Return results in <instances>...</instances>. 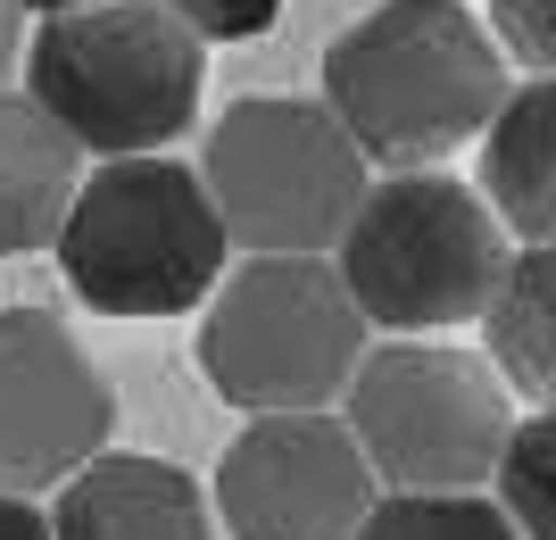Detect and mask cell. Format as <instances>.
<instances>
[{"label": "cell", "instance_id": "1", "mask_svg": "<svg viewBox=\"0 0 556 540\" xmlns=\"http://www.w3.org/2000/svg\"><path fill=\"white\" fill-rule=\"evenodd\" d=\"M507 50L465 0H374L325 50V109L391 175H424L507 109Z\"/></svg>", "mask_w": 556, "mask_h": 540}, {"label": "cell", "instance_id": "2", "mask_svg": "<svg viewBox=\"0 0 556 540\" xmlns=\"http://www.w3.org/2000/svg\"><path fill=\"white\" fill-rule=\"evenodd\" d=\"M25 92L84 141V159H166L200 117L208 42L159 0H100L34 25Z\"/></svg>", "mask_w": 556, "mask_h": 540}, {"label": "cell", "instance_id": "3", "mask_svg": "<svg viewBox=\"0 0 556 540\" xmlns=\"http://www.w3.org/2000/svg\"><path fill=\"white\" fill-rule=\"evenodd\" d=\"M341 282L357 291L366 325L399 341H432V332L482 325L498 291H507V225L482 200V184H457L441 166L424 175H382L366 191L357 225L332 250Z\"/></svg>", "mask_w": 556, "mask_h": 540}, {"label": "cell", "instance_id": "4", "mask_svg": "<svg viewBox=\"0 0 556 540\" xmlns=\"http://www.w3.org/2000/svg\"><path fill=\"white\" fill-rule=\"evenodd\" d=\"M59 275L100 316H184L232 275L216 191L184 159H109L59 234Z\"/></svg>", "mask_w": 556, "mask_h": 540}, {"label": "cell", "instance_id": "5", "mask_svg": "<svg viewBox=\"0 0 556 540\" xmlns=\"http://www.w3.org/2000/svg\"><path fill=\"white\" fill-rule=\"evenodd\" d=\"M366 366V307L332 259H241L200 307V375L241 416H325Z\"/></svg>", "mask_w": 556, "mask_h": 540}, {"label": "cell", "instance_id": "6", "mask_svg": "<svg viewBox=\"0 0 556 540\" xmlns=\"http://www.w3.org/2000/svg\"><path fill=\"white\" fill-rule=\"evenodd\" d=\"M366 150L325 100L250 92L200 141V175L216 191L232 250L250 259H332L366 209Z\"/></svg>", "mask_w": 556, "mask_h": 540}, {"label": "cell", "instance_id": "7", "mask_svg": "<svg viewBox=\"0 0 556 540\" xmlns=\"http://www.w3.org/2000/svg\"><path fill=\"white\" fill-rule=\"evenodd\" d=\"M341 416L366 449V466L382 474V491H416V499H465L482 482H498L507 441L523 424L507 375L490 357L457 350V341H382V350H366Z\"/></svg>", "mask_w": 556, "mask_h": 540}, {"label": "cell", "instance_id": "8", "mask_svg": "<svg viewBox=\"0 0 556 540\" xmlns=\"http://www.w3.org/2000/svg\"><path fill=\"white\" fill-rule=\"evenodd\" d=\"M382 507V474L349 416H257L216 457V524L232 540H357Z\"/></svg>", "mask_w": 556, "mask_h": 540}, {"label": "cell", "instance_id": "9", "mask_svg": "<svg viewBox=\"0 0 556 540\" xmlns=\"http://www.w3.org/2000/svg\"><path fill=\"white\" fill-rule=\"evenodd\" d=\"M116 391L50 307H0V491H67L109 457Z\"/></svg>", "mask_w": 556, "mask_h": 540}, {"label": "cell", "instance_id": "10", "mask_svg": "<svg viewBox=\"0 0 556 540\" xmlns=\"http://www.w3.org/2000/svg\"><path fill=\"white\" fill-rule=\"evenodd\" d=\"M50 532L59 540H216V499L175 457L109 449L59 491Z\"/></svg>", "mask_w": 556, "mask_h": 540}, {"label": "cell", "instance_id": "11", "mask_svg": "<svg viewBox=\"0 0 556 540\" xmlns=\"http://www.w3.org/2000/svg\"><path fill=\"white\" fill-rule=\"evenodd\" d=\"M84 184V141L34 92H0V259L59 250Z\"/></svg>", "mask_w": 556, "mask_h": 540}, {"label": "cell", "instance_id": "12", "mask_svg": "<svg viewBox=\"0 0 556 540\" xmlns=\"http://www.w3.org/2000/svg\"><path fill=\"white\" fill-rule=\"evenodd\" d=\"M482 200L523 250L556 241V75L515 84L498 125L482 134Z\"/></svg>", "mask_w": 556, "mask_h": 540}, {"label": "cell", "instance_id": "13", "mask_svg": "<svg viewBox=\"0 0 556 540\" xmlns=\"http://www.w3.org/2000/svg\"><path fill=\"white\" fill-rule=\"evenodd\" d=\"M490 366L507 375V391H523L532 407H556V241L515 250L507 291L482 316Z\"/></svg>", "mask_w": 556, "mask_h": 540}, {"label": "cell", "instance_id": "14", "mask_svg": "<svg viewBox=\"0 0 556 540\" xmlns=\"http://www.w3.org/2000/svg\"><path fill=\"white\" fill-rule=\"evenodd\" d=\"M357 540H523L498 499L465 491V499H416V491H382V507L366 516Z\"/></svg>", "mask_w": 556, "mask_h": 540}, {"label": "cell", "instance_id": "15", "mask_svg": "<svg viewBox=\"0 0 556 540\" xmlns=\"http://www.w3.org/2000/svg\"><path fill=\"white\" fill-rule=\"evenodd\" d=\"M498 507L523 540H556V407H532L515 424L507 466H498Z\"/></svg>", "mask_w": 556, "mask_h": 540}, {"label": "cell", "instance_id": "16", "mask_svg": "<svg viewBox=\"0 0 556 540\" xmlns=\"http://www.w3.org/2000/svg\"><path fill=\"white\" fill-rule=\"evenodd\" d=\"M490 34L532 75H556V0H490Z\"/></svg>", "mask_w": 556, "mask_h": 540}, {"label": "cell", "instance_id": "17", "mask_svg": "<svg viewBox=\"0 0 556 540\" xmlns=\"http://www.w3.org/2000/svg\"><path fill=\"white\" fill-rule=\"evenodd\" d=\"M159 9H175L200 42H257L282 17V0H159Z\"/></svg>", "mask_w": 556, "mask_h": 540}, {"label": "cell", "instance_id": "18", "mask_svg": "<svg viewBox=\"0 0 556 540\" xmlns=\"http://www.w3.org/2000/svg\"><path fill=\"white\" fill-rule=\"evenodd\" d=\"M0 540H59V532H50V516L34 507V499L0 491Z\"/></svg>", "mask_w": 556, "mask_h": 540}, {"label": "cell", "instance_id": "19", "mask_svg": "<svg viewBox=\"0 0 556 540\" xmlns=\"http://www.w3.org/2000/svg\"><path fill=\"white\" fill-rule=\"evenodd\" d=\"M25 50H34V42H25V9H17V0H0V92H9V75H17Z\"/></svg>", "mask_w": 556, "mask_h": 540}, {"label": "cell", "instance_id": "20", "mask_svg": "<svg viewBox=\"0 0 556 540\" xmlns=\"http://www.w3.org/2000/svg\"><path fill=\"white\" fill-rule=\"evenodd\" d=\"M17 9H42V17H67V9H100V0H17Z\"/></svg>", "mask_w": 556, "mask_h": 540}]
</instances>
